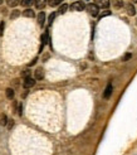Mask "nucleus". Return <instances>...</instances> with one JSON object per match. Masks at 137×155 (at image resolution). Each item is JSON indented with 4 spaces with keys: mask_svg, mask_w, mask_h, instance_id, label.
I'll return each instance as SVG.
<instances>
[{
    "mask_svg": "<svg viewBox=\"0 0 137 155\" xmlns=\"http://www.w3.org/2000/svg\"><path fill=\"white\" fill-rule=\"evenodd\" d=\"M40 40H41V44H40V52H41V51H43V48H44V45L48 43V32H45V33L41 34Z\"/></svg>",
    "mask_w": 137,
    "mask_h": 155,
    "instance_id": "obj_6",
    "label": "nucleus"
},
{
    "mask_svg": "<svg viewBox=\"0 0 137 155\" xmlns=\"http://www.w3.org/2000/svg\"><path fill=\"white\" fill-rule=\"evenodd\" d=\"M131 58V54H126V56L123 57V61H127V59H130Z\"/></svg>",
    "mask_w": 137,
    "mask_h": 155,
    "instance_id": "obj_27",
    "label": "nucleus"
},
{
    "mask_svg": "<svg viewBox=\"0 0 137 155\" xmlns=\"http://www.w3.org/2000/svg\"><path fill=\"white\" fill-rule=\"evenodd\" d=\"M6 125H8V129L10 130L11 127L14 126V121H13V120H9V121H8V124H6Z\"/></svg>",
    "mask_w": 137,
    "mask_h": 155,
    "instance_id": "obj_23",
    "label": "nucleus"
},
{
    "mask_svg": "<svg viewBox=\"0 0 137 155\" xmlns=\"http://www.w3.org/2000/svg\"><path fill=\"white\" fill-rule=\"evenodd\" d=\"M19 3H20L19 0H6V4H8V5H9L10 8H15Z\"/></svg>",
    "mask_w": 137,
    "mask_h": 155,
    "instance_id": "obj_14",
    "label": "nucleus"
},
{
    "mask_svg": "<svg viewBox=\"0 0 137 155\" xmlns=\"http://www.w3.org/2000/svg\"><path fill=\"white\" fill-rule=\"evenodd\" d=\"M19 15H20V11L19 10H13V13L10 14V18L11 19H15V18H18Z\"/></svg>",
    "mask_w": 137,
    "mask_h": 155,
    "instance_id": "obj_19",
    "label": "nucleus"
},
{
    "mask_svg": "<svg viewBox=\"0 0 137 155\" xmlns=\"http://www.w3.org/2000/svg\"><path fill=\"white\" fill-rule=\"evenodd\" d=\"M86 9L87 11L89 13V15H92V16H97L99 14V6L97 5L96 3H91L88 4V5L86 6Z\"/></svg>",
    "mask_w": 137,
    "mask_h": 155,
    "instance_id": "obj_1",
    "label": "nucleus"
},
{
    "mask_svg": "<svg viewBox=\"0 0 137 155\" xmlns=\"http://www.w3.org/2000/svg\"><path fill=\"white\" fill-rule=\"evenodd\" d=\"M132 1H133V3H137V0H132Z\"/></svg>",
    "mask_w": 137,
    "mask_h": 155,
    "instance_id": "obj_28",
    "label": "nucleus"
},
{
    "mask_svg": "<svg viewBox=\"0 0 137 155\" xmlns=\"http://www.w3.org/2000/svg\"><path fill=\"white\" fill-rule=\"evenodd\" d=\"M5 95H6V97L9 100H13L14 98V90L13 88H6Z\"/></svg>",
    "mask_w": 137,
    "mask_h": 155,
    "instance_id": "obj_13",
    "label": "nucleus"
},
{
    "mask_svg": "<svg viewBox=\"0 0 137 155\" xmlns=\"http://www.w3.org/2000/svg\"><path fill=\"white\" fill-rule=\"evenodd\" d=\"M126 10H127V14L131 15V16H133L136 14V9H135L133 4H127V5H126Z\"/></svg>",
    "mask_w": 137,
    "mask_h": 155,
    "instance_id": "obj_8",
    "label": "nucleus"
},
{
    "mask_svg": "<svg viewBox=\"0 0 137 155\" xmlns=\"http://www.w3.org/2000/svg\"><path fill=\"white\" fill-rule=\"evenodd\" d=\"M23 15L27 16V18H33L35 14H34V11H33L32 9H25V10L23 11Z\"/></svg>",
    "mask_w": 137,
    "mask_h": 155,
    "instance_id": "obj_12",
    "label": "nucleus"
},
{
    "mask_svg": "<svg viewBox=\"0 0 137 155\" xmlns=\"http://www.w3.org/2000/svg\"><path fill=\"white\" fill-rule=\"evenodd\" d=\"M49 5L51 6H57V5H59V4L62 3V0H49Z\"/></svg>",
    "mask_w": 137,
    "mask_h": 155,
    "instance_id": "obj_17",
    "label": "nucleus"
},
{
    "mask_svg": "<svg viewBox=\"0 0 137 155\" xmlns=\"http://www.w3.org/2000/svg\"><path fill=\"white\" fill-rule=\"evenodd\" d=\"M18 115L19 116L23 115V105L22 103H19V106H18Z\"/></svg>",
    "mask_w": 137,
    "mask_h": 155,
    "instance_id": "obj_21",
    "label": "nucleus"
},
{
    "mask_svg": "<svg viewBox=\"0 0 137 155\" xmlns=\"http://www.w3.org/2000/svg\"><path fill=\"white\" fill-rule=\"evenodd\" d=\"M29 74H30V71H29V69H25V71H24V73H23V76H24V77H28Z\"/></svg>",
    "mask_w": 137,
    "mask_h": 155,
    "instance_id": "obj_24",
    "label": "nucleus"
},
{
    "mask_svg": "<svg viewBox=\"0 0 137 155\" xmlns=\"http://www.w3.org/2000/svg\"><path fill=\"white\" fill-rule=\"evenodd\" d=\"M35 85V78H33L32 76H28V77H24V82H23V86L25 88H32L33 86Z\"/></svg>",
    "mask_w": 137,
    "mask_h": 155,
    "instance_id": "obj_3",
    "label": "nucleus"
},
{
    "mask_svg": "<svg viewBox=\"0 0 137 155\" xmlns=\"http://www.w3.org/2000/svg\"><path fill=\"white\" fill-rule=\"evenodd\" d=\"M37 61H38V59H37V58H34V59H33V61H32V62H30V63H29L28 66H29V67H30V66H34V64L37 63Z\"/></svg>",
    "mask_w": 137,
    "mask_h": 155,
    "instance_id": "obj_25",
    "label": "nucleus"
},
{
    "mask_svg": "<svg viewBox=\"0 0 137 155\" xmlns=\"http://www.w3.org/2000/svg\"><path fill=\"white\" fill-rule=\"evenodd\" d=\"M67 10H68V5H67V4H63V5H62V6L59 8V10H58V13H59V14H64Z\"/></svg>",
    "mask_w": 137,
    "mask_h": 155,
    "instance_id": "obj_16",
    "label": "nucleus"
},
{
    "mask_svg": "<svg viewBox=\"0 0 137 155\" xmlns=\"http://www.w3.org/2000/svg\"><path fill=\"white\" fill-rule=\"evenodd\" d=\"M34 78L35 79H43L44 78V71H43V68H37L34 71Z\"/></svg>",
    "mask_w": 137,
    "mask_h": 155,
    "instance_id": "obj_4",
    "label": "nucleus"
},
{
    "mask_svg": "<svg viewBox=\"0 0 137 155\" xmlns=\"http://www.w3.org/2000/svg\"><path fill=\"white\" fill-rule=\"evenodd\" d=\"M86 6H87L86 4L79 0V1H74L72 5H70V9L74 10V11H82V10L86 9Z\"/></svg>",
    "mask_w": 137,
    "mask_h": 155,
    "instance_id": "obj_2",
    "label": "nucleus"
},
{
    "mask_svg": "<svg viewBox=\"0 0 137 155\" xmlns=\"http://www.w3.org/2000/svg\"><path fill=\"white\" fill-rule=\"evenodd\" d=\"M45 5H47V0H35L37 9H44Z\"/></svg>",
    "mask_w": 137,
    "mask_h": 155,
    "instance_id": "obj_9",
    "label": "nucleus"
},
{
    "mask_svg": "<svg viewBox=\"0 0 137 155\" xmlns=\"http://www.w3.org/2000/svg\"><path fill=\"white\" fill-rule=\"evenodd\" d=\"M108 15H111V11L110 10H106V11H103V13L99 15V18H105V16H108Z\"/></svg>",
    "mask_w": 137,
    "mask_h": 155,
    "instance_id": "obj_20",
    "label": "nucleus"
},
{
    "mask_svg": "<svg viewBox=\"0 0 137 155\" xmlns=\"http://www.w3.org/2000/svg\"><path fill=\"white\" fill-rule=\"evenodd\" d=\"M32 3H33V0H22V1H20V4H22L23 6H25V8L32 5Z\"/></svg>",
    "mask_w": 137,
    "mask_h": 155,
    "instance_id": "obj_18",
    "label": "nucleus"
},
{
    "mask_svg": "<svg viewBox=\"0 0 137 155\" xmlns=\"http://www.w3.org/2000/svg\"><path fill=\"white\" fill-rule=\"evenodd\" d=\"M112 90H113V87H112L111 83H108L107 87H106V90H105V92H103V97H105V98H110V96L112 93Z\"/></svg>",
    "mask_w": 137,
    "mask_h": 155,
    "instance_id": "obj_7",
    "label": "nucleus"
},
{
    "mask_svg": "<svg viewBox=\"0 0 137 155\" xmlns=\"http://www.w3.org/2000/svg\"><path fill=\"white\" fill-rule=\"evenodd\" d=\"M1 3H3V0H0V4H1Z\"/></svg>",
    "mask_w": 137,
    "mask_h": 155,
    "instance_id": "obj_29",
    "label": "nucleus"
},
{
    "mask_svg": "<svg viewBox=\"0 0 137 155\" xmlns=\"http://www.w3.org/2000/svg\"><path fill=\"white\" fill-rule=\"evenodd\" d=\"M8 121H9V120H8L6 119V116L5 115H1V116H0V125H3V126H5V125L8 124Z\"/></svg>",
    "mask_w": 137,
    "mask_h": 155,
    "instance_id": "obj_15",
    "label": "nucleus"
},
{
    "mask_svg": "<svg viewBox=\"0 0 137 155\" xmlns=\"http://www.w3.org/2000/svg\"><path fill=\"white\" fill-rule=\"evenodd\" d=\"M44 23H45V13H44V11H41V13L38 14V24L43 27Z\"/></svg>",
    "mask_w": 137,
    "mask_h": 155,
    "instance_id": "obj_10",
    "label": "nucleus"
},
{
    "mask_svg": "<svg viewBox=\"0 0 137 155\" xmlns=\"http://www.w3.org/2000/svg\"><path fill=\"white\" fill-rule=\"evenodd\" d=\"M112 5H113L116 9H121L123 6V0H112Z\"/></svg>",
    "mask_w": 137,
    "mask_h": 155,
    "instance_id": "obj_11",
    "label": "nucleus"
},
{
    "mask_svg": "<svg viewBox=\"0 0 137 155\" xmlns=\"http://www.w3.org/2000/svg\"><path fill=\"white\" fill-rule=\"evenodd\" d=\"M54 18H56V13H52L51 15H49V24H52V23H53Z\"/></svg>",
    "mask_w": 137,
    "mask_h": 155,
    "instance_id": "obj_22",
    "label": "nucleus"
},
{
    "mask_svg": "<svg viewBox=\"0 0 137 155\" xmlns=\"http://www.w3.org/2000/svg\"><path fill=\"white\" fill-rule=\"evenodd\" d=\"M96 4L99 8H103V9H107L110 6V0H96Z\"/></svg>",
    "mask_w": 137,
    "mask_h": 155,
    "instance_id": "obj_5",
    "label": "nucleus"
},
{
    "mask_svg": "<svg viewBox=\"0 0 137 155\" xmlns=\"http://www.w3.org/2000/svg\"><path fill=\"white\" fill-rule=\"evenodd\" d=\"M3 29H4V23H1V24H0V35H3Z\"/></svg>",
    "mask_w": 137,
    "mask_h": 155,
    "instance_id": "obj_26",
    "label": "nucleus"
}]
</instances>
